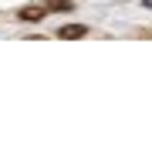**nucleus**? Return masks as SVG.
I'll list each match as a JSON object with an SVG mask.
<instances>
[{
  "mask_svg": "<svg viewBox=\"0 0 152 149\" xmlns=\"http://www.w3.org/2000/svg\"><path fill=\"white\" fill-rule=\"evenodd\" d=\"M88 27L85 24H64V27H58V37L61 41H78V37H85Z\"/></svg>",
  "mask_w": 152,
  "mask_h": 149,
  "instance_id": "1",
  "label": "nucleus"
},
{
  "mask_svg": "<svg viewBox=\"0 0 152 149\" xmlns=\"http://www.w3.org/2000/svg\"><path fill=\"white\" fill-rule=\"evenodd\" d=\"M17 17H20V21H44L48 10L37 7V4H27V7H20V10H17Z\"/></svg>",
  "mask_w": 152,
  "mask_h": 149,
  "instance_id": "2",
  "label": "nucleus"
},
{
  "mask_svg": "<svg viewBox=\"0 0 152 149\" xmlns=\"http://www.w3.org/2000/svg\"><path fill=\"white\" fill-rule=\"evenodd\" d=\"M44 10H48V14H68L71 10V0H51Z\"/></svg>",
  "mask_w": 152,
  "mask_h": 149,
  "instance_id": "3",
  "label": "nucleus"
}]
</instances>
